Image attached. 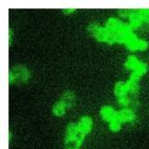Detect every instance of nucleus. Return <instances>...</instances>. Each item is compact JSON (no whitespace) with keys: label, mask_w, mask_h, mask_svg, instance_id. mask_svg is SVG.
Instances as JSON below:
<instances>
[{"label":"nucleus","mask_w":149,"mask_h":149,"mask_svg":"<svg viewBox=\"0 0 149 149\" xmlns=\"http://www.w3.org/2000/svg\"><path fill=\"white\" fill-rule=\"evenodd\" d=\"M118 102H119V104H120L121 105H124V106L128 105V102H129L128 99H127L126 97H124V96L119 97V98H118Z\"/></svg>","instance_id":"obj_21"},{"label":"nucleus","mask_w":149,"mask_h":149,"mask_svg":"<svg viewBox=\"0 0 149 149\" xmlns=\"http://www.w3.org/2000/svg\"><path fill=\"white\" fill-rule=\"evenodd\" d=\"M62 102L64 106H72L76 102V96L71 91L65 92L62 96Z\"/></svg>","instance_id":"obj_4"},{"label":"nucleus","mask_w":149,"mask_h":149,"mask_svg":"<svg viewBox=\"0 0 149 149\" xmlns=\"http://www.w3.org/2000/svg\"><path fill=\"white\" fill-rule=\"evenodd\" d=\"M109 31L107 29H104V28H100V30L98 31V33L95 35V37L100 41H106L107 36H108Z\"/></svg>","instance_id":"obj_11"},{"label":"nucleus","mask_w":149,"mask_h":149,"mask_svg":"<svg viewBox=\"0 0 149 149\" xmlns=\"http://www.w3.org/2000/svg\"><path fill=\"white\" fill-rule=\"evenodd\" d=\"M80 142L76 137H66L65 139V149H78Z\"/></svg>","instance_id":"obj_5"},{"label":"nucleus","mask_w":149,"mask_h":149,"mask_svg":"<svg viewBox=\"0 0 149 149\" xmlns=\"http://www.w3.org/2000/svg\"><path fill=\"white\" fill-rule=\"evenodd\" d=\"M126 86H127V88L130 92H137L138 91V84L136 81L130 80Z\"/></svg>","instance_id":"obj_14"},{"label":"nucleus","mask_w":149,"mask_h":149,"mask_svg":"<svg viewBox=\"0 0 149 149\" xmlns=\"http://www.w3.org/2000/svg\"><path fill=\"white\" fill-rule=\"evenodd\" d=\"M53 114L55 116H63L64 114V105L63 104V102H56L55 105L53 106Z\"/></svg>","instance_id":"obj_9"},{"label":"nucleus","mask_w":149,"mask_h":149,"mask_svg":"<svg viewBox=\"0 0 149 149\" xmlns=\"http://www.w3.org/2000/svg\"><path fill=\"white\" fill-rule=\"evenodd\" d=\"M78 127L74 124H69L67 128V137H76L78 133Z\"/></svg>","instance_id":"obj_10"},{"label":"nucleus","mask_w":149,"mask_h":149,"mask_svg":"<svg viewBox=\"0 0 149 149\" xmlns=\"http://www.w3.org/2000/svg\"><path fill=\"white\" fill-rule=\"evenodd\" d=\"M130 23L132 27H137L141 23V15L138 13H132L130 14Z\"/></svg>","instance_id":"obj_12"},{"label":"nucleus","mask_w":149,"mask_h":149,"mask_svg":"<svg viewBox=\"0 0 149 149\" xmlns=\"http://www.w3.org/2000/svg\"><path fill=\"white\" fill-rule=\"evenodd\" d=\"M116 40V35L115 34L114 32H110L108 33V36H107V39L106 41L108 42V43H113V42Z\"/></svg>","instance_id":"obj_20"},{"label":"nucleus","mask_w":149,"mask_h":149,"mask_svg":"<svg viewBox=\"0 0 149 149\" xmlns=\"http://www.w3.org/2000/svg\"><path fill=\"white\" fill-rule=\"evenodd\" d=\"M137 59L135 57H130L129 60L126 63V66L128 68H135L137 66Z\"/></svg>","instance_id":"obj_16"},{"label":"nucleus","mask_w":149,"mask_h":149,"mask_svg":"<svg viewBox=\"0 0 149 149\" xmlns=\"http://www.w3.org/2000/svg\"><path fill=\"white\" fill-rule=\"evenodd\" d=\"M118 12L121 16H128V15H130V10H129V9H120Z\"/></svg>","instance_id":"obj_24"},{"label":"nucleus","mask_w":149,"mask_h":149,"mask_svg":"<svg viewBox=\"0 0 149 149\" xmlns=\"http://www.w3.org/2000/svg\"><path fill=\"white\" fill-rule=\"evenodd\" d=\"M135 70H136V73L141 76V74L146 72V65L143 63H138L137 66L135 67Z\"/></svg>","instance_id":"obj_17"},{"label":"nucleus","mask_w":149,"mask_h":149,"mask_svg":"<svg viewBox=\"0 0 149 149\" xmlns=\"http://www.w3.org/2000/svg\"><path fill=\"white\" fill-rule=\"evenodd\" d=\"M101 114L102 116V118L108 121H114L116 119V113L111 107H104L101 110Z\"/></svg>","instance_id":"obj_3"},{"label":"nucleus","mask_w":149,"mask_h":149,"mask_svg":"<svg viewBox=\"0 0 149 149\" xmlns=\"http://www.w3.org/2000/svg\"><path fill=\"white\" fill-rule=\"evenodd\" d=\"M142 23V26L143 28H146V29H147V28H149V19H144V20L143 21Z\"/></svg>","instance_id":"obj_25"},{"label":"nucleus","mask_w":149,"mask_h":149,"mask_svg":"<svg viewBox=\"0 0 149 149\" xmlns=\"http://www.w3.org/2000/svg\"><path fill=\"white\" fill-rule=\"evenodd\" d=\"M14 81V77H13V74L11 72H9V82L12 83Z\"/></svg>","instance_id":"obj_28"},{"label":"nucleus","mask_w":149,"mask_h":149,"mask_svg":"<svg viewBox=\"0 0 149 149\" xmlns=\"http://www.w3.org/2000/svg\"><path fill=\"white\" fill-rule=\"evenodd\" d=\"M106 29L110 31V32H114L116 30H119L121 28V24H120V22H118V20L116 19H110V20L107 22V24H106Z\"/></svg>","instance_id":"obj_7"},{"label":"nucleus","mask_w":149,"mask_h":149,"mask_svg":"<svg viewBox=\"0 0 149 149\" xmlns=\"http://www.w3.org/2000/svg\"><path fill=\"white\" fill-rule=\"evenodd\" d=\"M73 11H74V9H64L63 10V12H65V13H71Z\"/></svg>","instance_id":"obj_29"},{"label":"nucleus","mask_w":149,"mask_h":149,"mask_svg":"<svg viewBox=\"0 0 149 149\" xmlns=\"http://www.w3.org/2000/svg\"><path fill=\"white\" fill-rule=\"evenodd\" d=\"M76 138L78 140L79 142H82V141H83V139H84V133H82L81 132H79L77 134Z\"/></svg>","instance_id":"obj_27"},{"label":"nucleus","mask_w":149,"mask_h":149,"mask_svg":"<svg viewBox=\"0 0 149 149\" xmlns=\"http://www.w3.org/2000/svg\"><path fill=\"white\" fill-rule=\"evenodd\" d=\"M91 126H92V122L90 118H87V116L82 118L80 121H79V125H78L79 132H81L82 133H88L91 130Z\"/></svg>","instance_id":"obj_2"},{"label":"nucleus","mask_w":149,"mask_h":149,"mask_svg":"<svg viewBox=\"0 0 149 149\" xmlns=\"http://www.w3.org/2000/svg\"><path fill=\"white\" fill-rule=\"evenodd\" d=\"M99 30H100V27H99V25H98V23H95V22L90 24L88 25V33H91V35H94V36L97 34Z\"/></svg>","instance_id":"obj_15"},{"label":"nucleus","mask_w":149,"mask_h":149,"mask_svg":"<svg viewBox=\"0 0 149 149\" xmlns=\"http://www.w3.org/2000/svg\"><path fill=\"white\" fill-rule=\"evenodd\" d=\"M140 15L143 19H149V9H142Z\"/></svg>","instance_id":"obj_22"},{"label":"nucleus","mask_w":149,"mask_h":149,"mask_svg":"<svg viewBox=\"0 0 149 149\" xmlns=\"http://www.w3.org/2000/svg\"><path fill=\"white\" fill-rule=\"evenodd\" d=\"M138 43L139 41L137 40L136 36H130L128 38V47L132 50H134L138 48Z\"/></svg>","instance_id":"obj_13"},{"label":"nucleus","mask_w":149,"mask_h":149,"mask_svg":"<svg viewBox=\"0 0 149 149\" xmlns=\"http://www.w3.org/2000/svg\"><path fill=\"white\" fill-rule=\"evenodd\" d=\"M110 129L114 132H118L120 130V121L118 119H116L114 121H112V123L110 125Z\"/></svg>","instance_id":"obj_18"},{"label":"nucleus","mask_w":149,"mask_h":149,"mask_svg":"<svg viewBox=\"0 0 149 149\" xmlns=\"http://www.w3.org/2000/svg\"><path fill=\"white\" fill-rule=\"evenodd\" d=\"M132 77V79H130V80H132V81H137L138 79H139V77H140V74H138L136 72H135V73H132V77Z\"/></svg>","instance_id":"obj_26"},{"label":"nucleus","mask_w":149,"mask_h":149,"mask_svg":"<svg viewBox=\"0 0 149 149\" xmlns=\"http://www.w3.org/2000/svg\"><path fill=\"white\" fill-rule=\"evenodd\" d=\"M11 73L14 77V81L18 83L25 82L28 79V77H29V73L24 66H15Z\"/></svg>","instance_id":"obj_1"},{"label":"nucleus","mask_w":149,"mask_h":149,"mask_svg":"<svg viewBox=\"0 0 149 149\" xmlns=\"http://www.w3.org/2000/svg\"><path fill=\"white\" fill-rule=\"evenodd\" d=\"M119 33L122 36H124L126 38H127V37L130 34V27H128V26H121V28L119 29Z\"/></svg>","instance_id":"obj_19"},{"label":"nucleus","mask_w":149,"mask_h":149,"mask_svg":"<svg viewBox=\"0 0 149 149\" xmlns=\"http://www.w3.org/2000/svg\"><path fill=\"white\" fill-rule=\"evenodd\" d=\"M138 48H139L140 49H146L147 48L146 42V41H143V40L139 41V43H138Z\"/></svg>","instance_id":"obj_23"},{"label":"nucleus","mask_w":149,"mask_h":149,"mask_svg":"<svg viewBox=\"0 0 149 149\" xmlns=\"http://www.w3.org/2000/svg\"><path fill=\"white\" fill-rule=\"evenodd\" d=\"M126 91H127V86H126L125 84H123L122 82L116 83V85L115 87V93L116 95L118 97H121L125 94Z\"/></svg>","instance_id":"obj_8"},{"label":"nucleus","mask_w":149,"mask_h":149,"mask_svg":"<svg viewBox=\"0 0 149 149\" xmlns=\"http://www.w3.org/2000/svg\"><path fill=\"white\" fill-rule=\"evenodd\" d=\"M134 118V115L132 111L130 110H122L118 114V120L119 121H130Z\"/></svg>","instance_id":"obj_6"}]
</instances>
